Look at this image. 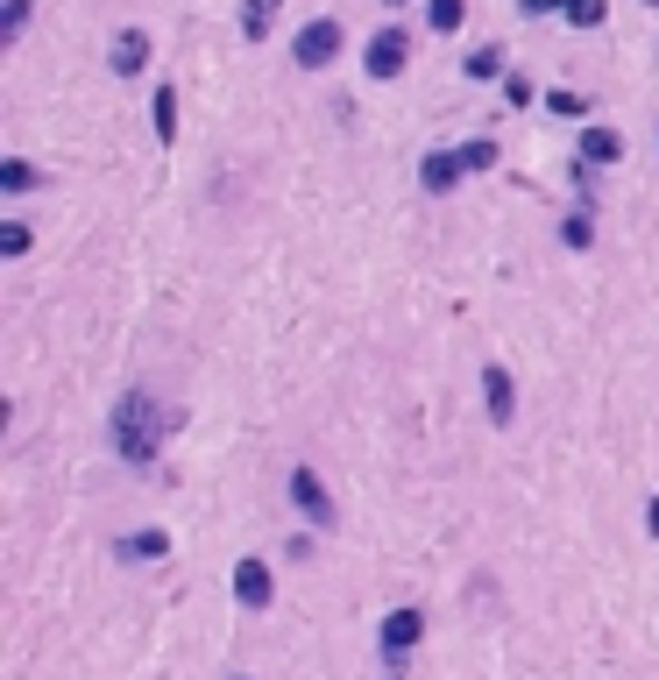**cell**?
I'll return each mask as SVG.
<instances>
[{
	"instance_id": "28",
	"label": "cell",
	"mask_w": 659,
	"mask_h": 680,
	"mask_svg": "<svg viewBox=\"0 0 659 680\" xmlns=\"http://www.w3.org/2000/svg\"><path fill=\"white\" fill-rule=\"evenodd\" d=\"M646 8H659V0H646Z\"/></svg>"
},
{
	"instance_id": "24",
	"label": "cell",
	"mask_w": 659,
	"mask_h": 680,
	"mask_svg": "<svg viewBox=\"0 0 659 680\" xmlns=\"http://www.w3.org/2000/svg\"><path fill=\"white\" fill-rule=\"evenodd\" d=\"M518 8H525V14H560L568 0H518Z\"/></svg>"
},
{
	"instance_id": "20",
	"label": "cell",
	"mask_w": 659,
	"mask_h": 680,
	"mask_svg": "<svg viewBox=\"0 0 659 680\" xmlns=\"http://www.w3.org/2000/svg\"><path fill=\"white\" fill-rule=\"evenodd\" d=\"M0 185H8V191H36V164L29 157H8V164H0Z\"/></svg>"
},
{
	"instance_id": "11",
	"label": "cell",
	"mask_w": 659,
	"mask_h": 680,
	"mask_svg": "<svg viewBox=\"0 0 659 680\" xmlns=\"http://www.w3.org/2000/svg\"><path fill=\"white\" fill-rule=\"evenodd\" d=\"M581 164H624V135L617 128H581Z\"/></svg>"
},
{
	"instance_id": "9",
	"label": "cell",
	"mask_w": 659,
	"mask_h": 680,
	"mask_svg": "<svg viewBox=\"0 0 659 680\" xmlns=\"http://www.w3.org/2000/svg\"><path fill=\"white\" fill-rule=\"evenodd\" d=\"M114 560H121V568H142V560H170V532H157V524H149V532H121V539H114Z\"/></svg>"
},
{
	"instance_id": "3",
	"label": "cell",
	"mask_w": 659,
	"mask_h": 680,
	"mask_svg": "<svg viewBox=\"0 0 659 680\" xmlns=\"http://www.w3.org/2000/svg\"><path fill=\"white\" fill-rule=\"evenodd\" d=\"M284 490H291V503H298V518L313 524V532H334V524H341V503H334V490H326V482H319L313 469H305V461L284 475Z\"/></svg>"
},
{
	"instance_id": "12",
	"label": "cell",
	"mask_w": 659,
	"mask_h": 680,
	"mask_svg": "<svg viewBox=\"0 0 659 680\" xmlns=\"http://www.w3.org/2000/svg\"><path fill=\"white\" fill-rule=\"evenodd\" d=\"M277 8H284V0H242V36H248V43H263V36L277 29Z\"/></svg>"
},
{
	"instance_id": "7",
	"label": "cell",
	"mask_w": 659,
	"mask_h": 680,
	"mask_svg": "<svg viewBox=\"0 0 659 680\" xmlns=\"http://www.w3.org/2000/svg\"><path fill=\"white\" fill-rule=\"evenodd\" d=\"M461 178H469L461 149H425V157H419V185H425V191H454Z\"/></svg>"
},
{
	"instance_id": "23",
	"label": "cell",
	"mask_w": 659,
	"mask_h": 680,
	"mask_svg": "<svg viewBox=\"0 0 659 680\" xmlns=\"http://www.w3.org/2000/svg\"><path fill=\"white\" fill-rule=\"evenodd\" d=\"M503 100H511V107H532L539 92H532V79H518V71H511V79H503Z\"/></svg>"
},
{
	"instance_id": "10",
	"label": "cell",
	"mask_w": 659,
	"mask_h": 680,
	"mask_svg": "<svg viewBox=\"0 0 659 680\" xmlns=\"http://www.w3.org/2000/svg\"><path fill=\"white\" fill-rule=\"evenodd\" d=\"M135 71H149V29L114 36V79H135Z\"/></svg>"
},
{
	"instance_id": "27",
	"label": "cell",
	"mask_w": 659,
	"mask_h": 680,
	"mask_svg": "<svg viewBox=\"0 0 659 680\" xmlns=\"http://www.w3.org/2000/svg\"><path fill=\"white\" fill-rule=\"evenodd\" d=\"M227 680H248V673H227Z\"/></svg>"
},
{
	"instance_id": "29",
	"label": "cell",
	"mask_w": 659,
	"mask_h": 680,
	"mask_svg": "<svg viewBox=\"0 0 659 680\" xmlns=\"http://www.w3.org/2000/svg\"><path fill=\"white\" fill-rule=\"evenodd\" d=\"M391 680H397V673H391Z\"/></svg>"
},
{
	"instance_id": "22",
	"label": "cell",
	"mask_w": 659,
	"mask_h": 680,
	"mask_svg": "<svg viewBox=\"0 0 659 680\" xmlns=\"http://www.w3.org/2000/svg\"><path fill=\"white\" fill-rule=\"evenodd\" d=\"M29 220H8V227H0V256H29Z\"/></svg>"
},
{
	"instance_id": "4",
	"label": "cell",
	"mask_w": 659,
	"mask_h": 680,
	"mask_svg": "<svg viewBox=\"0 0 659 680\" xmlns=\"http://www.w3.org/2000/svg\"><path fill=\"white\" fill-rule=\"evenodd\" d=\"M404 65H412V36H404L397 22H383L370 36V50H362V71H370V79H397Z\"/></svg>"
},
{
	"instance_id": "19",
	"label": "cell",
	"mask_w": 659,
	"mask_h": 680,
	"mask_svg": "<svg viewBox=\"0 0 659 680\" xmlns=\"http://www.w3.org/2000/svg\"><path fill=\"white\" fill-rule=\"evenodd\" d=\"M29 8L36 0H8V8H0V43H14V36L29 29Z\"/></svg>"
},
{
	"instance_id": "14",
	"label": "cell",
	"mask_w": 659,
	"mask_h": 680,
	"mask_svg": "<svg viewBox=\"0 0 659 680\" xmlns=\"http://www.w3.org/2000/svg\"><path fill=\"white\" fill-rule=\"evenodd\" d=\"M149 114H157V142H178V92H170V86H157Z\"/></svg>"
},
{
	"instance_id": "13",
	"label": "cell",
	"mask_w": 659,
	"mask_h": 680,
	"mask_svg": "<svg viewBox=\"0 0 659 680\" xmlns=\"http://www.w3.org/2000/svg\"><path fill=\"white\" fill-rule=\"evenodd\" d=\"M461 71H469V79H511V71H503V50H496V43L469 50V57H461Z\"/></svg>"
},
{
	"instance_id": "25",
	"label": "cell",
	"mask_w": 659,
	"mask_h": 680,
	"mask_svg": "<svg viewBox=\"0 0 659 680\" xmlns=\"http://www.w3.org/2000/svg\"><path fill=\"white\" fill-rule=\"evenodd\" d=\"M646 532H652V539H659V496H652V503H646Z\"/></svg>"
},
{
	"instance_id": "8",
	"label": "cell",
	"mask_w": 659,
	"mask_h": 680,
	"mask_svg": "<svg viewBox=\"0 0 659 680\" xmlns=\"http://www.w3.org/2000/svg\"><path fill=\"white\" fill-rule=\"evenodd\" d=\"M482 404H490V425H511L518 418V391H511V368H503V362L482 368Z\"/></svg>"
},
{
	"instance_id": "5",
	"label": "cell",
	"mask_w": 659,
	"mask_h": 680,
	"mask_svg": "<svg viewBox=\"0 0 659 680\" xmlns=\"http://www.w3.org/2000/svg\"><path fill=\"white\" fill-rule=\"evenodd\" d=\"M235 602L242 610H269V602H277V568H269V560H235Z\"/></svg>"
},
{
	"instance_id": "18",
	"label": "cell",
	"mask_w": 659,
	"mask_h": 680,
	"mask_svg": "<svg viewBox=\"0 0 659 680\" xmlns=\"http://www.w3.org/2000/svg\"><path fill=\"white\" fill-rule=\"evenodd\" d=\"M547 114H560V121H581V114H589V100H581V92H568V86H553V92H547Z\"/></svg>"
},
{
	"instance_id": "15",
	"label": "cell",
	"mask_w": 659,
	"mask_h": 680,
	"mask_svg": "<svg viewBox=\"0 0 659 680\" xmlns=\"http://www.w3.org/2000/svg\"><path fill=\"white\" fill-rule=\"evenodd\" d=\"M425 22H433L440 36H454L461 22H469V0H425Z\"/></svg>"
},
{
	"instance_id": "2",
	"label": "cell",
	"mask_w": 659,
	"mask_h": 680,
	"mask_svg": "<svg viewBox=\"0 0 659 680\" xmlns=\"http://www.w3.org/2000/svg\"><path fill=\"white\" fill-rule=\"evenodd\" d=\"M341 43H347V29L334 22V14H313V22L291 36V65H298V71H326L341 57Z\"/></svg>"
},
{
	"instance_id": "17",
	"label": "cell",
	"mask_w": 659,
	"mask_h": 680,
	"mask_svg": "<svg viewBox=\"0 0 659 680\" xmlns=\"http://www.w3.org/2000/svg\"><path fill=\"white\" fill-rule=\"evenodd\" d=\"M560 14H568V22H574V29H603V14H610V0H568V8H560Z\"/></svg>"
},
{
	"instance_id": "26",
	"label": "cell",
	"mask_w": 659,
	"mask_h": 680,
	"mask_svg": "<svg viewBox=\"0 0 659 680\" xmlns=\"http://www.w3.org/2000/svg\"><path fill=\"white\" fill-rule=\"evenodd\" d=\"M383 8H404V0H383Z\"/></svg>"
},
{
	"instance_id": "6",
	"label": "cell",
	"mask_w": 659,
	"mask_h": 680,
	"mask_svg": "<svg viewBox=\"0 0 659 680\" xmlns=\"http://www.w3.org/2000/svg\"><path fill=\"white\" fill-rule=\"evenodd\" d=\"M383 652H391V659H404V652H412L419 645V638H425V610H412V602H404V610H391V617H383Z\"/></svg>"
},
{
	"instance_id": "21",
	"label": "cell",
	"mask_w": 659,
	"mask_h": 680,
	"mask_svg": "<svg viewBox=\"0 0 659 680\" xmlns=\"http://www.w3.org/2000/svg\"><path fill=\"white\" fill-rule=\"evenodd\" d=\"M461 164H469V170H496V142H490V135H475V142H461Z\"/></svg>"
},
{
	"instance_id": "16",
	"label": "cell",
	"mask_w": 659,
	"mask_h": 680,
	"mask_svg": "<svg viewBox=\"0 0 659 680\" xmlns=\"http://www.w3.org/2000/svg\"><path fill=\"white\" fill-rule=\"evenodd\" d=\"M560 242H568V248H589V242H596V213H589V206H574L568 220H560Z\"/></svg>"
},
{
	"instance_id": "1",
	"label": "cell",
	"mask_w": 659,
	"mask_h": 680,
	"mask_svg": "<svg viewBox=\"0 0 659 680\" xmlns=\"http://www.w3.org/2000/svg\"><path fill=\"white\" fill-rule=\"evenodd\" d=\"M170 425H178V412H170L157 391H128V397H114V412H107V440L128 469H149V461L164 454Z\"/></svg>"
}]
</instances>
